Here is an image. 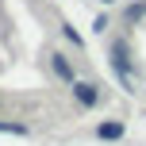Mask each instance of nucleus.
I'll return each mask as SVG.
<instances>
[{
    "mask_svg": "<svg viewBox=\"0 0 146 146\" xmlns=\"http://www.w3.org/2000/svg\"><path fill=\"white\" fill-rule=\"evenodd\" d=\"M123 135H127L123 119H104V123L96 127V139H104V142H115V139H123Z\"/></svg>",
    "mask_w": 146,
    "mask_h": 146,
    "instance_id": "obj_2",
    "label": "nucleus"
},
{
    "mask_svg": "<svg viewBox=\"0 0 146 146\" xmlns=\"http://www.w3.org/2000/svg\"><path fill=\"white\" fill-rule=\"evenodd\" d=\"M50 66H54V73H58L62 81H69V85L77 81V77H73V66L66 62V54H50Z\"/></svg>",
    "mask_w": 146,
    "mask_h": 146,
    "instance_id": "obj_3",
    "label": "nucleus"
},
{
    "mask_svg": "<svg viewBox=\"0 0 146 146\" xmlns=\"http://www.w3.org/2000/svg\"><path fill=\"white\" fill-rule=\"evenodd\" d=\"M62 35H66V38H69V42H73V46H81V35H77V31H73V27H69V23H62Z\"/></svg>",
    "mask_w": 146,
    "mask_h": 146,
    "instance_id": "obj_5",
    "label": "nucleus"
},
{
    "mask_svg": "<svg viewBox=\"0 0 146 146\" xmlns=\"http://www.w3.org/2000/svg\"><path fill=\"white\" fill-rule=\"evenodd\" d=\"M73 96H77L85 108H96V104H100V88H96L92 81H73Z\"/></svg>",
    "mask_w": 146,
    "mask_h": 146,
    "instance_id": "obj_1",
    "label": "nucleus"
},
{
    "mask_svg": "<svg viewBox=\"0 0 146 146\" xmlns=\"http://www.w3.org/2000/svg\"><path fill=\"white\" fill-rule=\"evenodd\" d=\"M0 135H27V127L23 123H4V119H0Z\"/></svg>",
    "mask_w": 146,
    "mask_h": 146,
    "instance_id": "obj_4",
    "label": "nucleus"
},
{
    "mask_svg": "<svg viewBox=\"0 0 146 146\" xmlns=\"http://www.w3.org/2000/svg\"><path fill=\"white\" fill-rule=\"evenodd\" d=\"M100 4H115V0H100Z\"/></svg>",
    "mask_w": 146,
    "mask_h": 146,
    "instance_id": "obj_6",
    "label": "nucleus"
}]
</instances>
